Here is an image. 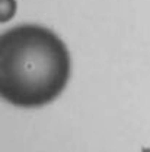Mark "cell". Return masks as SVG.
Returning <instances> with one entry per match:
<instances>
[{"instance_id":"1","label":"cell","mask_w":150,"mask_h":152,"mask_svg":"<svg viewBox=\"0 0 150 152\" xmlns=\"http://www.w3.org/2000/svg\"><path fill=\"white\" fill-rule=\"evenodd\" d=\"M70 53L51 29L26 23L0 35V98L20 108L53 102L66 89Z\"/></svg>"},{"instance_id":"2","label":"cell","mask_w":150,"mask_h":152,"mask_svg":"<svg viewBox=\"0 0 150 152\" xmlns=\"http://www.w3.org/2000/svg\"><path fill=\"white\" fill-rule=\"evenodd\" d=\"M16 0H0V23H6L16 15Z\"/></svg>"}]
</instances>
